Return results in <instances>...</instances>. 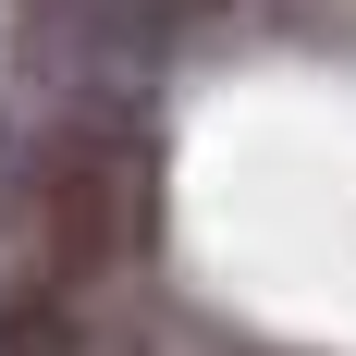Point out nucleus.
I'll return each instance as SVG.
<instances>
[{
  "label": "nucleus",
  "mask_w": 356,
  "mask_h": 356,
  "mask_svg": "<svg viewBox=\"0 0 356 356\" xmlns=\"http://www.w3.org/2000/svg\"><path fill=\"white\" fill-rule=\"evenodd\" d=\"M111 258H123V147L99 123H74L37 147V270H49V295H74Z\"/></svg>",
  "instance_id": "obj_1"
}]
</instances>
